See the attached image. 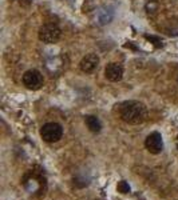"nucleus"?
<instances>
[{"mask_svg": "<svg viewBox=\"0 0 178 200\" xmlns=\"http://www.w3.org/2000/svg\"><path fill=\"white\" fill-rule=\"evenodd\" d=\"M86 124H87L88 129L91 132H94V134H98L102 129V124H101V121H99V119L97 116H92V115L86 116Z\"/></svg>", "mask_w": 178, "mask_h": 200, "instance_id": "9", "label": "nucleus"}, {"mask_svg": "<svg viewBox=\"0 0 178 200\" xmlns=\"http://www.w3.org/2000/svg\"><path fill=\"white\" fill-rule=\"evenodd\" d=\"M105 75L110 82H119L123 76V68L117 63H110L105 69Z\"/></svg>", "mask_w": 178, "mask_h": 200, "instance_id": "7", "label": "nucleus"}, {"mask_svg": "<svg viewBox=\"0 0 178 200\" xmlns=\"http://www.w3.org/2000/svg\"><path fill=\"white\" fill-rule=\"evenodd\" d=\"M145 147L147 148V151L154 155L161 153L164 149V142H162V136L159 132H153L149 135L145 140Z\"/></svg>", "mask_w": 178, "mask_h": 200, "instance_id": "5", "label": "nucleus"}, {"mask_svg": "<svg viewBox=\"0 0 178 200\" xmlns=\"http://www.w3.org/2000/svg\"><path fill=\"white\" fill-rule=\"evenodd\" d=\"M40 136L47 143L59 142L63 136V128L58 123H47L40 129Z\"/></svg>", "mask_w": 178, "mask_h": 200, "instance_id": "2", "label": "nucleus"}, {"mask_svg": "<svg viewBox=\"0 0 178 200\" xmlns=\"http://www.w3.org/2000/svg\"><path fill=\"white\" fill-rule=\"evenodd\" d=\"M112 16H114V11H112L111 7H103L99 10L98 12V20H99V24L105 25L107 23L112 20Z\"/></svg>", "mask_w": 178, "mask_h": 200, "instance_id": "8", "label": "nucleus"}, {"mask_svg": "<svg viewBox=\"0 0 178 200\" xmlns=\"http://www.w3.org/2000/svg\"><path fill=\"white\" fill-rule=\"evenodd\" d=\"M23 84L28 90H39L43 86V77L36 69H30L23 75Z\"/></svg>", "mask_w": 178, "mask_h": 200, "instance_id": "4", "label": "nucleus"}, {"mask_svg": "<svg viewBox=\"0 0 178 200\" xmlns=\"http://www.w3.org/2000/svg\"><path fill=\"white\" fill-rule=\"evenodd\" d=\"M119 115H121V119L129 124H142L147 117V108L141 101L129 100V101L121 104Z\"/></svg>", "mask_w": 178, "mask_h": 200, "instance_id": "1", "label": "nucleus"}, {"mask_svg": "<svg viewBox=\"0 0 178 200\" xmlns=\"http://www.w3.org/2000/svg\"><path fill=\"white\" fill-rule=\"evenodd\" d=\"M166 34L168 35H171V36H177L178 35V25L177 27H168L166 28Z\"/></svg>", "mask_w": 178, "mask_h": 200, "instance_id": "12", "label": "nucleus"}, {"mask_svg": "<svg viewBox=\"0 0 178 200\" xmlns=\"http://www.w3.org/2000/svg\"><path fill=\"white\" fill-rule=\"evenodd\" d=\"M118 191L121 193H129L130 192V186L127 182L122 180V182H119L118 183Z\"/></svg>", "mask_w": 178, "mask_h": 200, "instance_id": "10", "label": "nucleus"}, {"mask_svg": "<svg viewBox=\"0 0 178 200\" xmlns=\"http://www.w3.org/2000/svg\"><path fill=\"white\" fill-rule=\"evenodd\" d=\"M145 38H146L147 40L153 42V44L155 45V47H161V45H162V43H161V39H159V38H155V36H150V35H145Z\"/></svg>", "mask_w": 178, "mask_h": 200, "instance_id": "11", "label": "nucleus"}, {"mask_svg": "<svg viewBox=\"0 0 178 200\" xmlns=\"http://www.w3.org/2000/svg\"><path fill=\"white\" fill-rule=\"evenodd\" d=\"M99 64V58L95 53H88L80 60V69L86 73L94 72Z\"/></svg>", "mask_w": 178, "mask_h": 200, "instance_id": "6", "label": "nucleus"}, {"mask_svg": "<svg viewBox=\"0 0 178 200\" xmlns=\"http://www.w3.org/2000/svg\"><path fill=\"white\" fill-rule=\"evenodd\" d=\"M31 3L32 0H20V4H23V5H30Z\"/></svg>", "mask_w": 178, "mask_h": 200, "instance_id": "13", "label": "nucleus"}, {"mask_svg": "<svg viewBox=\"0 0 178 200\" xmlns=\"http://www.w3.org/2000/svg\"><path fill=\"white\" fill-rule=\"evenodd\" d=\"M60 38V29L56 24H44L39 29V39L43 43L47 44H54L59 40Z\"/></svg>", "mask_w": 178, "mask_h": 200, "instance_id": "3", "label": "nucleus"}]
</instances>
